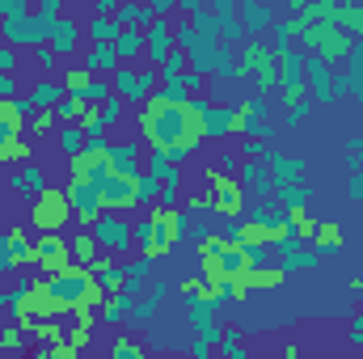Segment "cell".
Segmentation results:
<instances>
[{"label":"cell","mask_w":363,"mask_h":359,"mask_svg":"<svg viewBox=\"0 0 363 359\" xmlns=\"http://www.w3.org/2000/svg\"><path fill=\"white\" fill-rule=\"evenodd\" d=\"M283 275H287L283 267H267V263H262V267L250 275V292H274V287L283 283Z\"/></svg>","instance_id":"14"},{"label":"cell","mask_w":363,"mask_h":359,"mask_svg":"<svg viewBox=\"0 0 363 359\" xmlns=\"http://www.w3.org/2000/svg\"><path fill=\"white\" fill-rule=\"evenodd\" d=\"M55 123H60V114H55V110H34V114H30V131H34V136H47Z\"/></svg>","instance_id":"21"},{"label":"cell","mask_w":363,"mask_h":359,"mask_svg":"<svg viewBox=\"0 0 363 359\" xmlns=\"http://www.w3.org/2000/svg\"><path fill=\"white\" fill-rule=\"evenodd\" d=\"M182 211L174 207V203H157L140 224H135V250L148 258V263H161L174 245H178L182 237Z\"/></svg>","instance_id":"2"},{"label":"cell","mask_w":363,"mask_h":359,"mask_svg":"<svg viewBox=\"0 0 363 359\" xmlns=\"http://www.w3.org/2000/svg\"><path fill=\"white\" fill-rule=\"evenodd\" d=\"M313 250H317V254L342 250V224H338V220H321V224L313 228Z\"/></svg>","instance_id":"12"},{"label":"cell","mask_w":363,"mask_h":359,"mask_svg":"<svg viewBox=\"0 0 363 359\" xmlns=\"http://www.w3.org/2000/svg\"><path fill=\"white\" fill-rule=\"evenodd\" d=\"M114 359H144L135 338H114Z\"/></svg>","instance_id":"24"},{"label":"cell","mask_w":363,"mask_h":359,"mask_svg":"<svg viewBox=\"0 0 363 359\" xmlns=\"http://www.w3.org/2000/svg\"><path fill=\"white\" fill-rule=\"evenodd\" d=\"M47 47H51L55 55H68V51L77 47V26H72V17H55V21L47 26Z\"/></svg>","instance_id":"10"},{"label":"cell","mask_w":363,"mask_h":359,"mask_svg":"<svg viewBox=\"0 0 363 359\" xmlns=\"http://www.w3.org/2000/svg\"><path fill=\"white\" fill-rule=\"evenodd\" d=\"M233 241H241L245 250L262 254L267 245H287V241H291V228H287V220H271V216H250V220H241V224H237Z\"/></svg>","instance_id":"6"},{"label":"cell","mask_w":363,"mask_h":359,"mask_svg":"<svg viewBox=\"0 0 363 359\" xmlns=\"http://www.w3.org/2000/svg\"><path fill=\"white\" fill-rule=\"evenodd\" d=\"M283 359H304V355H300V347H283Z\"/></svg>","instance_id":"28"},{"label":"cell","mask_w":363,"mask_h":359,"mask_svg":"<svg viewBox=\"0 0 363 359\" xmlns=\"http://www.w3.org/2000/svg\"><path fill=\"white\" fill-rule=\"evenodd\" d=\"M140 136L157 153V170L169 161L190 157L207 136H211V110L190 97L178 81H165L161 93H148L140 106Z\"/></svg>","instance_id":"1"},{"label":"cell","mask_w":363,"mask_h":359,"mask_svg":"<svg viewBox=\"0 0 363 359\" xmlns=\"http://www.w3.org/2000/svg\"><path fill=\"white\" fill-rule=\"evenodd\" d=\"M26 347V330L21 326H4L0 330V355H17Z\"/></svg>","instance_id":"18"},{"label":"cell","mask_w":363,"mask_h":359,"mask_svg":"<svg viewBox=\"0 0 363 359\" xmlns=\"http://www.w3.org/2000/svg\"><path fill=\"white\" fill-rule=\"evenodd\" d=\"M0 34H4V26H0Z\"/></svg>","instance_id":"29"},{"label":"cell","mask_w":363,"mask_h":359,"mask_svg":"<svg viewBox=\"0 0 363 359\" xmlns=\"http://www.w3.org/2000/svg\"><path fill=\"white\" fill-rule=\"evenodd\" d=\"M203 178H207V203H211V211L216 216H224V220H245V186L233 178V174H224V170H203Z\"/></svg>","instance_id":"5"},{"label":"cell","mask_w":363,"mask_h":359,"mask_svg":"<svg viewBox=\"0 0 363 359\" xmlns=\"http://www.w3.org/2000/svg\"><path fill=\"white\" fill-rule=\"evenodd\" d=\"M114 51H118V60H135V55L144 51V30H140V26H135V30H123L118 43H114Z\"/></svg>","instance_id":"16"},{"label":"cell","mask_w":363,"mask_h":359,"mask_svg":"<svg viewBox=\"0 0 363 359\" xmlns=\"http://www.w3.org/2000/svg\"><path fill=\"white\" fill-rule=\"evenodd\" d=\"M64 343H72L77 351H85V347L93 343V326H77V321H72V330L64 334Z\"/></svg>","instance_id":"22"},{"label":"cell","mask_w":363,"mask_h":359,"mask_svg":"<svg viewBox=\"0 0 363 359\" xmlns=\"http://www.w3.org/2000/svg\"><path fill=\"white\" fill-rule=\"evenodd\" d=\"M72 216H77L72 211V199L60 186H43L34 194V203H30V228L34 233H64Z\"/></svg>","instance_id":"4"},{"label":"cell","mask_w":363,"mask_h":359,"mask_svg":"<svg viewBox=\"0 0 363 359\" xmlns=\"http://www.w3.org/2000/svg\"><path fill=\"white\" fill-rule=\"evenodd\" d=\"M93 237H97V245H106V250H114V254H127V250L135 245V228H131L123 216H114V211H101V216H97Z\"/></svg>","instance_id":"9"},{"label":"cell","mask_w":363,"mask_h":359,"mask_svg":"<svg viewBox=\"0 0 363 359\" xmlns=\"http://www.w3.org/2000/svg\"><path fill=\"white\" fill-rule=\"evenodd\" d=\"M34 338H38V347H55V343H64V326L60 321H38Z\"/></svg>","instance_id":"19"},{"label":"cell","mask_w":363,"mask_h":359,"mask_svg":"<svg viewBox=\"0 0 363 359\" xmlns=\"http://www.w3.org/2000/svg\"><path fill=\"white\" fill-rule=\"evenodd\" d=\"M13 72H17V55L13 47H0V81H13Z\"/></svg>","instance_id":"25"},{"label":"cell","mask_w":363,"mask_h":359,"mask_svg":"<svg viewBox=\"0 0 363 359\" xmlns=\"http://www.w3.org/2000/svg\"><path fill=\"white\" fill-rule=\"evenodd\" d=\"M342 21H347V30L363 34V9H342Z\"/></svg>","instance_id":"27"},{"label":"cell","mask_w":363,"mask_h":359,"mask_svg":"<svg viewBox=\"0 0 363 359\" xmlns=\"http://www.w3.org/2000/svg\"><path fill=\"white\" fill-rule=\"evenodd\" d=\"M283 220H287V228H291V241H313V228H317V220L308 216V207H304V203H291Z\"/></svg>","instance_id":"11"},{"label":"cell","mask_w":363,"mask_h":359,"mask_svg":"<svg viewBox=\"0 0 363 359\" xmlns=\"http://www.w3.org/2000/svg\"><path fill=\"white\" fill-rule=\"evenodd\" d=\"M47 359H81V351L72 343H55V347H47Z\"/></svg>","instance_id":"26"},{"label":"cell","mask_w":363,"mask_h":359,"mask_svg":"<svg viewBox=\"0 0 363 359\" xmlns=\"http://www.w3.org/2000/svg\"><path fill=\"white\" fill-rule=\"evenodd\" d=\"M85 68H89L93 77H97V72H110V68L118 72V51H114V47H93L89 60H85Z\"/></svg>","instance_id":"15"},{"label":"cell","mask_w":363,"mask_h":359,"mask_svg":"<svg viewBox=\"0 0 363 359\" xmlns=\"http://www.w3.org/2000/svg\"><path fill=\"white\" fill-rule=\"evenodd\" d=\"M30 267L43 270L47 279H51V275H60V270H68V267H72V250H68V237H60V233H43V237L34 241Z\"/></svg>","instance_id":"7"},{"label":"cell","mask_w":363,"mask_h":359,"mask_svg":"<svg viewBox=\"0 0 363 359\" xmlns=\"http://www.w3.org/2000/svg\"><path fill=\"white\" fill-rule=\"evenodd\" d=\"M85 144H89V136H85L81 127H64V148H68V157H77Z\"/></svg>","instance_id":"23"},{"label":"cell","mask_w":363,"mask_h":359,"mask_svg":"<svg viewBox=\"0 0 363 359\" xmlns=\"http://www.w3.org/2000/svg\"><path fill=\"white\" fill-rule=\"evenodd\" d=\"M51 300H55L60 313H77V309H93L97 313V304H106V292H101V283H97V275L89 267L72 263L68 270L51 275Z\"/></svg>","instance_id":"3"},{"label":"cell","mask_w":363,"mask_h":359,"mask_svg":"<svg viewBox=\"0 0 363 359\" xmlns=\"http://www.w3.org/2000/svg\"><path fill=\"white\" fill-rule=\"evenodd\" d=\"M241 17H245V26H250V34H258L267 21H271V9H262V4H245L241 9Z\"/></svg>","instance_id":"20"},{"label":"cell","mask_w":363,"mask_h":359,"mask_svg":"<svg viewBox=\"0 0 363 359\" xmlns=\"http://www.w3.org/2000/svg\"><path fill=\"white\" fill-rule=\"evenodd\" d=\"M68 250H72V263H77V267H93V263L101 258V245H97L93 233H77V237H68Z\"/></svg>","instance_id":"13"},{"label":"cell","mask_w":363,"mask_h":359,"mask_svg":"<svg viewBox=\"0 0 363 359\" xmlns=\"http://www.w3.org/2000/svg\"><path fill=\"white\" fill-rule=\"evenodd\" d=\"M30 101H34V110H55L60 101H64V85H34V93H30Z\"/></svg>","instance_id":"17"},{"label":"cell","mask_w":363,"mask_h":359,"mask_svg":"<svg viewBox=\"0 0 363 359\" xmlns=\"http://www.w3.org/2000/svg\"><path fill=\"white\" fill-rule=\"evenodd\" d=\"M30 118H26V106L17 97H0V161H13L21 136H26Z\"/></svg>","instance_id":"8"}]
</instances>
